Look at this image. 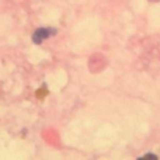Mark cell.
I'll use <instances>...</instances> for the list:
<instances>
[{"mask_svg":"<svg viewBox=\"0 0 160 160\" xmlns=\"http://www.w3.org/2000/svg\"><path fill=\"white\" fill-rule=\"evenodd\" d=\"M55 34H56L55 28H51V27L38 28V30L32 34V42H34V44H37V45H39V44H42V41H45L47 38L55 35Z\"/></svg>","mask_w":160,"mask_h":160,"instance_id":"obj_1","label":"cell"}]
</instances>
